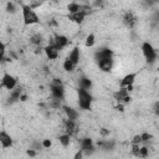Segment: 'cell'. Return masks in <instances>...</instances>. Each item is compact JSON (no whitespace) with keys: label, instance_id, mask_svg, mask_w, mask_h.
<instances>
[{"label":"cell","instance_id":"obj_1","mask_svg":"<svg viewBox=\"0 0 159 159\" xmlns=\"http://www.w3.org/2000/svg\"><path fill=\"white\" fill-rule=\"evenodd\" d=\"M21 11H22V19H24V24L26 26L29 25H34V24H39L40 19L37 16V14L35 12L34 7H31V5H21Z\"/></svg>","mask_w":159,"mask_h":159},{"label":"cell","instance_id":"obj_2","mask_svg":"<svg viewBox=\"0 0 159 159\" xmlns=\"http://www.w3.org/2000/svg\"><path fill=\"white\" fill-rule=\"evenodd\" d=\"M77 97H78V106H80V108H82L83 111H89L91 107H92L93 97L88 92V89H84V88L80 87L77 89Z\"/></svg>","mask_w":159,"mask_h":159},{"label":"cell","instance_id":"obj_3","mask_svg":"<svg viewBox=\"0 0 159 159\" xmlns=\"http://www.w3.org/2000/svg\"><path fill=\"white\" fill-rule=\"evenodd\" d=\"M50 88H51V93H52L55 99H58V101L63 99V97H65V88H63V83H62L61 80L53 78L51 84H50Z\"/></svg>","mask_w":159,"mask_h":159},{"label":"cell","instance_id":"obj_4","mask_svg":"<svg viewBox=\"0 0 159 159\" xmlns=\"http://www.w3.org/2000/svg\"><path fill=\"white\" fill-rule=\"evenodd\" d=\"M142 52L145 57V61L148 63H154L157 60V52L154 50V47L149 43V42H143L142 45Z\"/></svg>","mask_w":159,"mask_h":159},{"label":"cell","instance_id":"obj_5","mask_svg":"<svg viewBox=\"0 0 159 159\" xmlns=\"http://www.w3.org/2000/svg\"><path fill=\"white\" fill-rule=\"evenodd\" d=\"M16 83H17V80L11 76L10 73H4L2 78H1V87L9 89V91H12L15 87H16Z\"/></svg>","mask_w":159,"mask_h":159},{"label":"cell","instance_id":"obj_6","mask_svg":"<svg viewBox=\"0 0 159 159\" xmlns=\"http://www.w3.org/2000/svg\"><path fill=\"white\" fill-rule=\"evenodd\" d=\"M88 12H89L88 7H86V6H84V9H83V10H81V11H78V12L68 14V20H70V21H72V22H76V24H82V22H83V20H84V17H86V15H87Z\"/></svg>","mask_w":159,"mask_h":159},{"label":"cell","instance_id":"obj_7","mask_svg":"<svg viewBox=\"0 0 159 159\" xmlns=\"http://www.w3.org/2000/svg\"><path fill=\"white\" fill-rule=\"evenodd\" d=\"M81 149L86 155H91L94 152V144L91 138H83L81 139Z\"/></svg>","mask_w":159,"mask_h":159},{"label":"cell","instance_id":"obj_8","mask_svg":"<svg viewBox=\"0 0 159 159\" xmlns=\"http://www.w3.org/2000/svg\"><path fill=\"white\" fill-rule=\"evenodd\" d=\"M97 65L99 67L101 71L103 72H109L113 68V57H107V58H102L99 61H97Z\"/></svg>","mask_w":159,"mask_h":159},{"label":"cell","instance_id":"obj_9","mask_svg":"<svg viewBox=\"0 0 159 159\" xmlns=\"http://www.w3.org/2000/svg\"><path fill=\"white\" fill-rule=\"evenodd\" d=\"M50 43L56 46L58 50H62L63 47H66L68 45V39L66 36H63V35H56L55 39H52V41Z\"/></svg>","mask_w":159,"mask_h":159},{"label":"cell","instance_id":"obj_10","mask_svg":"<svg viewBox=\"0 0 159 159\" xmlns=\"http://www.w3.org/2000/svg\"><path fill=\"white\" fill-rule=\"evenodd\" d=\"M107 57H113V51L108 47H102L99 48L96 53H94V58L96 61H99L102 58H107Z\"/></svg>","mask_w":159,"mask_h":159},{"label":"cell","instance_id":"obj_11","mask_svg":"<svg viewBox=\"0 0 159 159\" xmlns=\"http://www.w3.org/2000/svg\"><path fill=\"white\" fill-rule=\"evenodd\" d=\"M45 53H46V56H47V58H50V60H56L57 57H58V48L56 47V46H53V45H47L45 48Z\"/></svg>","mask_w":159,"mask_h":159},{"label":"cell","instance_id":"obj_12","mask_svg":"<svg viewBox=\"0 0 159 159\" xmlns=\"http://www.w3.org/2000/svg\"><path fill=\"white\" fill-rule=\"evenodd\" d=\"M0 143H1L2 148L12 147V138H11V135L7 134L5 130H1L0 132Z\"/></svg>","mask_w":159,"mask_h":159},{"label":"cell","instance_id":"obj_13","mask_svg":"<svg viewBox=\"0 0 159 159\" xmlns=\"http://www.w3.org/2000/svg\"><path fill=\"white\" fill-rule=\"evenodd\" d=\"M123 22H124V25H125L127 27L132 29V27L135 25V22H137V17L134 16L133 12L128 11V12H125V15L123 16Z\"/></svg>","mask_w":159,"mask_h":159},{"label":"cell","instance_id":"obj_14","mask_svg":"<svg viewBox=\"0 0 159 159\" xmlns=\"http://www.w3.org/2000/svg\"><path fill=\"white\" fill-rule=\"evenodd\" d=\"M65 130L67 134L70 135H73L77 133V124H76V120H72V119H68L65 122Z\"/></svg>","mask_w":159,"mask_h":159},{"label":"cell","instance_id":"obj_15","mask_svg":"<svg viewBox=\"0 0 159 159\" xmlns=\"http://www.w3.org/2000/svg\"><path fill=\"white\" fill-rule=\"evenodd\" d=\"M127 96H129V91L127 89V87H120L119 91H117V92L114 93V99H116L118 103H123Z\"/></svg>","mask_w":159,"mask_h":159},{"label":"cell","instance_id":"obj_16","mask_svg":"<svg viewBox=\"0 0 159 159\" xmlns=\"http://www.w3.org/2000/svg\"><path fill=\"white\" fill-rule=\"evenodd\" d=\"M135 77H137V73H128L125 75L122 80H120V87H127L129 84H133L134 81H135Z\"/></svg>","mask_w":159,"mask_h":159},{"label":"cell","instance_id":"obj_17","mask_svg":"<svg viewBox=\"0 0 159 159\" xmlns=\"http://www.w3.org/2000/svg\"><path fill=\"white\" fill-rule=\"evenodd\" d=\"M63 111H65V113H66V116H67L68 119H72V120H76V119H77V117H78V112H77L75 108L65 106V107H63Z\"/></svg>","mask_w":159,"mask_h":159},{"label":"cell","instance_id":"obj_18","mask_svg":"<svg viewBox=\"0 0 159 159\" xmlns=\"http://www.w3.org/2000/svg\"><path fill=\"white\" fill-rule=\"evenodd\" d=\"M83 9H84V6H82L81 4L76 2V1H73V2H70V4L67 5V10H68V12H70V14H75V12H78V11H81V10H83Z\"/></svg>","mask_w":159,"mask_h":159},{"label":"cell","instance_id":"obj_19","mask_svg":"<svg viewBox=\"0 0 159 159\" xmlns=\"http://www.w3.org/2000/svg\"><path fill=\"white\" fill-rule=\"evenodd\" d=\"M68 58L75 63V65H78L80 63V48L78 47H73V50L70 52L68 55Z\"/></svg>","mask_w":159,"mask_h":159},{"label":"cell","instance_id":"obj_20","mask_svg":"<svg viewBox=\"0 0 159 159\" xmlns=\"http://www.w3.org/2000/svg\"><path fill=\"white\" fill-rule=\"evenodd\" d=\"M21 94H22L21 88L12 89V91H11V93H10V97H9V102H10V103H14V102H16V101H20Z\"/></svg>","mask_w":159,"mask_h":159},{"label":"cell","instance_id":"obj_21","mask_svg":"<svg viewBox=\"0 0 159 159\" xmlns=\"http://www.w3.org/2000/svg\"><path fill=\"white\" fill-rule=\"evenodd\" d=\"M78 83H80V87H81V88H84V89H89V88L92 87V81H91L88 77H86V76L80 77Z\"/></svg>","mask_w":159,"mask_h":159},{"label":"cell","instance_id":"obj_22","mask_svg":"<svg viewBox=\"0 0 159 159\" xmlns=\"http://www.w3.org/2000/svg\"><path fill=\"white\" fill-rule=\"evenodd\" d=\"M75 67H76V65H75L68 57L63 61V70H65L66 72H72V71L75 70Z\"/></svg>","mask_w":159,"mask_h":159},{"label":"cell","instance_id":"obj_23","mask_svg":"<svg viewBox=\"0 0 159 159\" xmlns=\"http://www.w3.org/2000/svg\"><path fill=\"white\" fill-rule=\"evenodd\" d=\"M58 140H60V143L63 147H68L70 145V142H71V135L67 134V133H65V134H62V135L58 137Z\"/></svg>","mask_w":159,"mask_h":159},{"label":"cell","instance_id":"obj_24","mask_svg":"<svg viewBox=\"0 0 159 159\" xmlns=\"http://www.w3.org/2000/svg\"><path fill=\"white\" fill-rule=\"evenodd\" d=\"M94 42H96V37H94V35H93V34H89V35L86 37V42H84V45H86V47H92V46L94 45Z\"/></svg>","mask_w":159,"mask_h":159},{"label":"cell","instance_id":"obj_25","mask_svg":"<svg viewBox=\"0 0 159 159\" xmlns=\"http://www.w3.org/2000/svg\"><path fill=\"white\" fill-rule=\"evenodd\" d=\"M30 41H31V43H34V45H40V43L42 42V36H41L40 34H35V35H32V36L30 37Z\"/></svg>","mask_w":159,"mask_h":159},{"label":"cell","instance_id":"obj_26","mask_svg":"<svg viewBox=\"0 0 159 159\" xmlns=\"http://www.w3.org/2000/svg\"><path fill=\"white\" fill-rule=\"evenodd\" d=\"M6 11H7L9 14H15V12H16V6H15V4L11 2V1H9V2L6 4Z\"/></svg>","mask_w":159,"mask_h":159},{"label":"cell","instance_id":"obj_27","mask_svg":"<svg viewBox=\"0 0 159 159\" xmlns=\"http://www.w3.org/2000/svg\"><path fill=\"white\" fill-rule=\"evenodd\" d=\"M148 154H149V152H148V148H147V147H140L138 157H140V158H145V157H148Z\"/></svg>","mask_w":159,"mask_h":159},{"label":"cell","instance_id":"obj_28","mask_svg":"<svg viewBox=\"0 0 159 159\" xmlns=\"http://www.w3.org/2000/svg\"><path fill=\"white\" fill-rule=\"evenodd\" d=\"M142 142H143V140H142V135H139V134L134 135L133 139H132V144H140Z\"/></svg>","mask_w":159,"mask_h":159},{"label":"cell","instance_id":"obj_29","mask_svg":"<svg viewBox=\"0 0 159 159\" xmlns=\"http://www.w3.org/2000/svg\"><path fill=\"white\" fill-rule=\"evenodd\" d=\"M132 145H133V148H132V153H133L135 157H138V154H139V149H140L139 144H132Z\"/></svg>","mask_w":159,"mask_h":159},{"label":"cell","instance_id":"obj_30","mask_svg":"<svg viewBox=\"0 0 159 159\" xmlns=\"http://www.w3.org/2000/svg\"><path fill=\"white\" fill-rule=\"evenodd\" d=\"M140 135H142V140H143V142H148V140H150V139L153 138V135L149 134V133H143V134H140Z\"/></svg>","mask_w":159,"mask_h":159},{"label":"cell","instance_id":"obj_31","mask_svg":"<svg viewBox=\"0 0 159 159\" xmlns=\"http://www.w3.org/2000/svg\"><path fill=\"white\" fill-rule=\"evenodd\" d=\"M51 145H52V142L50 139H43L42 140V147L43 148H50Z\"/></svg>","mask_w":159,"mask_h":159},{"label":"cell","instance_id":"obj_32","mask_svg":"<svg viewBox=\"0 0 159 159\" xmlns=\"http://www.w3.org/2000/svg\"><path fill=\"white\" fill-rule=\"evenodd\" d=\"M153 112H154V114H155V116H158V117H159V101H158V102H155V104H154V107H153Z\"/></svg>","mask_w":159,"mask_h":159},{"label":"cell","instance_id":"obj_33","mask_svg":"<svg viewBox=\"0 0 159 159\" xmlns=\"http://www.w3.org/2000/svg\"><path fill=\"white\" fill-rule=\"evenodd\" d=\"M99 134H101L102 137H107V135H109V130L106 129V128H101V129H99Z\"/></svg>","mask_w":159,"mask_h":159},{"label":"cell","instance_id":"obj_34","mask_svg":"<svg viewBox=\"0 0 159 159\" xmlns=\"http://www.w3.org/2000/svg\"><path fill=\"white\" fill-rule=\"evenodd\" d=\"M103 4H104V0H96L94 1V6L96 7H102Z\"/></svg>","mask_w":159,"mask_h":159},{"label":"cell","instance_id":"obj_35","mask_svg":"<svg viewBox=\"0 0 159 159\" xmlns=\"http://www.w3.org/2000/svg\"><path fill=\"white\" fill-rule=\"evenodd\" d=\"M26 154H27L29 157H35V155H36V152H35L34 148H31V149H29V150L26 152Z\"/></svg>","mask_w":159,"mask_h":159},{"label":"cell","instance_id":"obj_36","mask_svg":"<svg viewBox=\"0 0 159 159\" xmlns=\"http://www.w3.org/2000/svg\"><path fill=\"white\" fill-rule=\"evenodd\" d=\"M82 157H83V150H82V149L75 154V159H81Z\"/></svg>","mask_w":159,"mask_h":159},{"label":"cell","instance_id":"obj_37","mask_svg":"<svg viewBox=\"0 0 159 159\" xmlns=\"http://www.w3.org/2000/svg\"><path fill=\"white\" fill-rule=\"evenodd\" d=\"M116 109H117V111H119V112H123V111H124V107H123V104H122V103H119V104H117V106H116Z\"/></svg>","mask_w":159,"mask_h":159},{"label":"cell","instance_id":"obj_38","mask_svg":"<svg viewBox=\"0 0 159 159\" xmlns=\"http://www.w3.org/2000/svg\"><path fill=\"white\" fill-rule=\"evenodd\" d=\"M20 101H22V102L27 101V96H26V94H21V97H20Z\"/></svg>","mask_w":159,"mask_h":159},{"label":"cell","instance_id":"obj_39","mask_svg":"<svg viewBox=\"0 0 159 159\" xmlns=\"http://www.w3.org/2000/svg\"><path fill=\"white\" fill-rule=\"evenodd\" d=\"M144 1H145V2H148L149 5H152V4H153V2L155 1V0H144Z\"/></svg>","mask_w":159,"mask_h":159},{"label":"cell","instance_id":"obj_40","mask_svg":"<svg viewBox=\"0 0 159 159\" xmlns=\"http://www.w3.org/2000/svg\"><path fill=\"white\" fill-rule=\"evenodd\" d=\"M158 17H159V14H158Z\"/></svg>","mask_w":159,"mask_h":159}]
</instances>
